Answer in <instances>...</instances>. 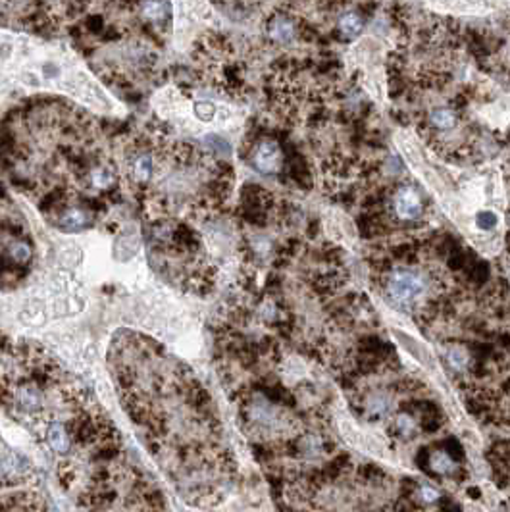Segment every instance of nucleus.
<instances>
[{"mask_svg":"<svg viewBox=\"0 0 510 512\" xmlns=\"http://www.w3.org/2000/svg\"><path fill=\"white\" fill-rule=\"evenodd\" d=\"M46 37H68L112 91L141 99L168 79V2H48Z\"/></svg>","mask_w":510,"mask_h":512,"instance_id":"7ed1b4c3","label":"nucleus"},{"mask_svg":"<svg viewBox=\"0 0 510 512\" xmlns=\"http://www.w3.org/2000/svg\"><path fill=\"white\" fill-rule=\"evenodd\" d=\"M122 132L64 97H29L0 119V170L53 228L92 230L124 198Z\"/></svg>","mask_w":510,"mask_h":512,"instance_id":"f257e3e1","label":"nucleus"},{"mask_svg":"<svg viewBox=\"0 0 510 512\" xmlns=\"http://www.w3.org/2000/svg\"><path fill=\"white\" fill-rule=\"evenodd\" d=\"M393 206H395V214L405 222H413V220L422 216V210H424L420 193L410 185L400 187L397 191V195L393 198Z\"/></svg>","mask_w":510,"mask_h":512,"instance_id":"1a4fd4ad","label":"nucleus"},{"mask_svg":"<svg viewBox=\"0 0 510 512\" xmlns=\"http://www.w3.org/2000/svg\"><path fill=\"white\" fill-rule=\"evenodd\" d=\"M339 427L343 437H345L351 445L358 447L362 451L376 454V457H383V445H381L380 441L376 439L373 435H368L366 432H362V430L354 426L351 420H341Z\"/></svg>","mask_w":510,"mask_h":512,"instance_id":"9d476101","label":"nucleus"},{"mask_svg":"<svg viewBox=\"0 0 510 512\" xmlns=\"http://www.w3.org/2000/svg\"><path fill=\"white\" fill-rule=\"evenodd\" d=\"M433 468L437 470V472H449L452 468V460L447 457L445 453H435L433 454Z\"/></svg>","mask_w":510,"mask_h":512,"instance_id":"2eb2a0df","label":"nucleus"},{"mask_svg":"<svg viewBox=\"0 0 510 512\" xmlns=\"http://www.w3.org/2000/svg\"><path fill=\"white\" fill-rule=\"evenodd\" d=\"M143 239L151 268L174 289L206 297L214 289L216 268L198 230L181 222H147Z\"/></svg>","mask_w":510,"mask_h":512,"instance_id":"39448f33","label":"nucleus"},{"mask_svg":"<svg viewBox=\"0 0 510 512\" xmlns=\"http://www.w3.org/2000/svg\"><path fill=\"white\" fill-rule=\"evenodd\" d=\"M425 497H427V499H435V497H437V493L432 491V489H425Z\"/></svg>","mask_w":510,"mask_h":512,"instance_id":"f3484780","label":"nucleus"},{"mask_svg":"<svg viewBox=\"0 0 510 512\" xmlns=\"http://www.w3.org/2000/svg\"><path fill=\"white\" fill-rule=\"evenodd\" d=\"M386 289L397 306H418L430 291V279L418 270L400 268L389 274Z\"/></svg>","mask_w":510,"mask_h":512,"instance_id":"0eeeda50","label":"nucleus"},{"mask_svg":"<svg viewBox=\"0 0 510 512\" xmlns=\"http://www.w3.org/2000/svg\"><path fill=\"white\" fill-rule=\"evenodd\" d=\"M499 214L495 210H479L474 218V223L476 228L482 231H493L499 225Z\"/></svg>","mask_w":510,"mask_h":512,"instance_id":"f8f14e48","label":"nucleus"},{"mask_svg":"<svg viewBox=\"0 0 510 512\" xmlns=\"http://www.w3.org/2000/svg\"><path fill=\"white\" fill-rule=\"evenodd\" d=\"M268 35L270 39L275 41V43L287 45L294 39L297 29H294V23L289 20L287 16H275L274 20L268 23Z\"/></svg>","mask_w":510,"mask_h":512,"instance_id":"9b49d317","label":"nucleus"},{"mask_svg":"<svg viewBox=\"0 0 510 512\" xmlns=\"http://www.w3.org/2000/svg\"><path fill=\"white\" fill-rule=\"evenodd\" d=\"M432 124L439 127V129H449V127L457 124V116L449 108H441V110H435L432 114Z\"/></svg>","mask_w":510,"mask_h":512,"instance_id":"4468645a","label":"nucleus"},{"mask_svg":"<svg viewBox=\"0 0 510 512\" xmlns=\"http://www.w3.org/2000/svg\"><path fill=\"white\" fill-rule=\"evenodd\" d=\"M106 364L139 437L191 505H212L228 472L214 405L193 368L135 329L112 335Z\"/></svg>","mask_w":510,"mask_h":512,"instance_id":"f03ea898","label":"nucleus"},{"mask_svg":"<svg viewBox=\"0 0 510 512\" xmlns=\"http://www.w3.org/2000/svg\"><path fill=\"white\" fill-rule=\"evenodd\" d=\"M250 164L255 166V170L260 174L272 176L282 170L283 166V152L282 146L277 145V141L270 137H264L256 141L255 146L250 149Z\"/></svg>","mask_w":510,"mask_h":512,"instance_id":"6e6552de","label":"nucleus"},{"mask_svg":"<svg viewBox=\"0 0 510 512\" xmlns=\"http://www.w3.org/2000/svg\"><path fill=\"white\" fill-rule=\"evenodd\" d=\"M466 361H468V356H466L464 351H458V348L449 351V362L458 370H462L466 366Z\"/></svg>","mask_w":510,"mask_h":512,"instance_id":"dca6fc26","label":"nucleus"},{"mask_svg":"<svg viewBox=\"0 0 510 512\" xmlns=\"http://www.w3.org/2000/svg\"><path fill=\"white\" fill-rule=\"evenodd\" d=\"M35 260L31 231L20 208L0 185V291L20 289Z\"/></svg>","mask_w":510,"mask_h":512,"instance_id":"423d86ee","label":"nucleus"},{"mask_svg":"<svg viewBox=\"0 0 510 512\" xmlns=\"http://www.w3.org/2000/svg\"><path fill=\"white\" fill-rule=\"evenodd\" d=\"M119 156L141 223L204 225L222 214L231 195V168L210 151L171 137L164 125H124Z\"/></svg>","mask_w":510,"mask_h":512,"instance_id":"20e7f679","label":"nucleus"},{"mask_svg":"<svg viewBox=\"0 0 510 512\" xmlns=\"http://www.w3.org/2000/svg\"><path fill=\"white\" fill-rule=\"evenodd\" d=\"M339 27L343 35H347V37H354V35L360 33V29H362V20H360L358 14L354 12H349L345 14L339 21Z\"/></svg>","mask_w":510,"mask_h":512,"instance_id":"ddd939ff","label":"nucleus"}]
</instances>
